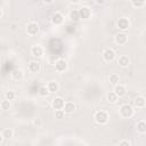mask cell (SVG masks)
<instances>
[{
  "label": "cell",
  "mask_w": 146,
  "mask_h": 146,
  "mask_svg": "<svg viewBox=\"0 0 146 146\" xmlns=\"http://www.w3.org/2000/svg\"><path fill=\"white\" fill-rule=\"evenodd\" d=\"M106 99H107L108 103L114 104V103H116L117 97H116V95H115L113 91H110V92H107V95H106Z\"/></svg>",
  "instance_id": "7402d4cb"
},
{
  "label": "cell",
  "mask_w": 146,
  "mask_h": 146,
  "mask_svg": "<svg viewBox=\"0 0 146 146\" xmlns=\"http://www.w3.org/2000/svg\"><path fill=\"white\" fill-rule=\"evenodd\" d=\"M1 133H2L3 138H6V139H10V138L14 136V131H13V129H10V128L5 129V130H3Z\"/></svg>",
  "instance_id": "603a6c76"
},
{
  "label": "cell",
  "mask_w": 146,
  "mask_h": 146,
  "mask_svg": "<svg viewBox=\"0 0 146 146\" xmlns=\"http://www.w3.org/2000/svg\"><path fill=\"white\" fill-rule=\"evenodd\" d=\"M145 104H146V100H145V98L141 97V96L135 98V100H133V105H135L137 108H144V107H145Z\"/></svg>",
  "instance_id": "e0dca14e"
},
{
  "label": "cell",
  "mask_w": 146,
  "mask_h": 146,
  "mask_svg": "<svg viewBox=\"0 0 146 146\" xmlns=\"http://www.w3.org/2000/svg\"><path fill=\"white\" fill-rule=\"evenodd\" d=\"M10 102L9 100H7V99H5V100H2L1 103H0V107L2 108V110H5V111H7V110H9L10 108Z\"/></svg>",
  "instance_id": "4316f807"
},
{
  "label": "cell",
  "mask_w": 146,
  "mask_h": 146,
  "mask_svg": "<svg viewBox=\"0 0 146 146\" xmlns=\"http://www.w3.org/2000/svg\"><path fill=\"white\" fill-rule=\"evenodd\" d=\"M113 92L116 95V97L119 98V97H123L124 95H125V92H127V89H125V87L123 86V84H116V86H114V90H113Z\"/></svg>",
  "instance_id": "30bf717a"
},
{
  "label": "cell",
  "mask_w": 146,
  "mask_h": 146,
  "mask_svg": "<svg viewBox=\"0 0 146 146\" xmlns=\"http://www.w3.org/2000/svg\"><path fill=\"white\" fill-rule=\"evenodd\" d=\"M94 119H95V121H96L98 124H105V123L108 122V119H110V117H108V113H107L106 111L100 110V111H97V112L95 113Z\"/></svg>",
  "instance_id": "6da1fadb"
},
{
  "label": "cell",
  "mask_w": 146,
  "mask_h": 146,
  "mask_svg": "<svg viewBox=\"0 0 146 146\" xmlns=\"http://www.w3.org/2000/svg\"><path fill=\"white\" fill-rule=\"evenodd\" d=\"M64 115H65V113H64L63 110H57V111H55V117H56V119H64Z\"/></svg>",
  "instance_id": "83f0119b"
},
{
  "label": "cell",
  "mask_w": 146,
  "mask_h": 146,
  "mask_svg": "<svg viewBox=\"0 0 146 146\" xmlns=\"http://www.w3.org/2000/svg\"><path fill=\"white\" fill-rule=\"evenodd\" d=\"M133 113H135V110H133V107H132L131 105H129V104H124V105H122V106L120 107V114H121V116L124 117V119L131 117V116L133 115Z\"/></svg>",
  "instance_id": "7a4b0ae2"
},
{
  "label": "cell",
  "mask_w": 146,
  "mask_h": 146,
  "mask_svg": "<svg viewBox=\"0 0 146 146\" xmlns=\"http://www.w3.org/2000/svg\"><path fill=\"white\" fill-rule=\"evenodd\" d=\"M63 111H64V113H73L74 111H75V104L74 103H72V102H66L65 104H64V107H63Z\"/></svg>",
  "instance_id": "2e32d148"
},
{
  "label": "cell",
  "mask_w": 146,
  "mask_h": 146,
  "mask_svg": "<svg viewBox=\"0 0 146 146\" xmlns=\"http://www.w3.org/2000/svg\"><path fill=\"white\" fill-rule=\"evenodd\" d=\"M131 6L135 7V8H140V7H144L145 6V1L144 0H140V1H136V0H132L131 1Z\"/></svg>",
  "instance_id": "484cf974"
},
{
  "label": "cell",
  "mask_w": 146,
  "mask_h": 146,
  "mask_svg": "<svg viewBox=\"0 0 146 146\" xmlns=\"http://www.w3.org/2000/svg\"><path fill=\"white\" fill-rule=\"evenodd\" d=\"M15 29H16V26H15V24H13L11 25V30H15Z\"/></svg>",
  "instance_id": "d6a6232c"
},
{
  "label": "cell",
  "mask_w": 146,
  "mask_h": 146,
  "mask_svg": "<svg viewBox=\"0 0 146 146\" xmlns=\"http://www.w3.org/2000/svg\"><path fill=\"white\" fill-rule=\"evenodd\" d=\"M117 64H119L121 67H127V66L130 64V59H129L128 56L121 55V56H119V58H117Z\"/></svg>",
  "instance_id": "9a60e30c"
},
{
  "label": "cell",
  "mask_w": 146,
  "mask_h": 146,
  "mask_svg": "<svg viewBox=\"0 0 146 146\" xmlns=\"http://www.w3.org/2000/svg\"><path fill=\"white\" fill-rule=\"evenodd\" d=\"M39 31H40V27H39V25H38L36 23H34V22L29 23L27 26H26V33H27L29 35H36V34L39 33Z\"/></svg>",
  "instance_id": "3957f363"
},
{
  "label": "cell",
  "mask_w": 146,
  "mask_h": 146,
  "mask_svg": "<svg viewBox=\"0 0 146 146\" xmlns=\"http://www.w3.org/2000/svg\"><path fill=\"white\" fill-rule=\"evenodd\" d=\"M2 14H3V13H2V9H1V7H0V18L2 17Z\"/></svg>",
  "instance_id": "1f68e13d"
},
{
  "label": "cell",
  "mask_w": 146,
  "mask_h": 146,
  "mask_svg": "<svg viewBox=\"0 0 146 146\" xmlns=\"http://www.w3.org/2000/svg\"><path fill=\"white\" fill-rule=\"evenodd\" d=\"M31 54H32L33 57L40 58V57H42V55H43V48H42L41 46H39V44H35V46H33V47L31 48Z\"/></svg>",
  "instance_id": "9c48e42d"
},
{
  "label": "cell",
  "mask_w": 146,
  "mask_h": 146,
  "mask_svg": "<svg viewBox=\"0 0 146 146\" xmlns=\"http://www.w3.org/2000/svg\"><path fill=\"white\" fill-rule=\"evenodd\" d=\"M64 104H65V102H64V99L60 98V97H56V98H54L52 102H51V105H52V107H54L56 111H57V110H63Z\"/></svg>",
  "instance_id": "8fae6325"
},
{
  "label": "cell",
  "mask_w": 146,
  "mask_h": 146,
  "mask_svg": "<svg viewBox=\"0 0 146 146\" xmlns=\"http://www.w3.org/2000/svg\"><path fill=\"white\" fill-rule=\"evenodd\" d=\"M78 13H79V17L82 19H88L91 16V10L87 6H83L80 9H78Z\"/></svg>",
  "instance_id": "8992f818"
},
{
  "label": "cell",
  "mask_w": 146,
  "mask_h": 146,
  "mask_svg": "<svg viewBox=\"0 0 146 146\" xmlns=\"http://www.w3.org/2000/svg\"><path fill=\"white\" fill-rule=\"evenodd\" d=\"M49 94H50V92H49L47 86H41V87L39 88V95H40V96H42V97H47Z\"/></svg>",
  "instance_id": "cb8c5ba5"
},
{
  "label": "cell",
  "mask_w": 146,
  "mask_h": 146,
  "mask_svg": "<svg viewBox=\"0 0 146 146\" xmlns=\"http://www.w3.org/2000/svg\"><path fill=\"white\" fill-rule=\"evenodd\" d=\"M137 131L140 133L146 132V122L144 120H140L139 122H137Z\"/></svg>",
  "instance_id": "ffe728a7"
},
{
  "label": "cell",
  "mask_w": 146,
  "mask_h": 146,
  "mask_svg": "<svg viewBox=\"0 0 146 146\" xmlns=\"http://www.w3.org/2000/svg\"><path fill=\"white\" fill-rule=\"evenodd\" d=\"M128 41V36L125 33H117L115 35V43L119 44V46H122V44H125Z\"/></svg>",
  "instance_id": "7c38bea8"
},
{
  "label": "cell",
  "mask_w": 146,
  "mask_h": 146,
  "mask_svg": "<svg viewBox=\"0 0 146 146\" xmlns=\"http://www.w3.org/2000/svg\"><path fill=\"white\" fill-rule=\"evenodd\" d=\"M116 25H117V29H120L121 31H125L130 27V21L125 17H121V18L117 19Z\"/></svg>",
  "instance_id": "277c9868"
},
{
  "label": "cell",
  "mask_w": 146,
  "mask_h": 146,
  "mask_svg": "<svg viewBox=\"0 0 146 146\" xmlns=\"http://www.w3.org/2000/svg\"><path fill=\"white\" fill-rule=\"evenodd\" d=\"M115 56H116L115 51H114L113 49H111V48H106V49L103 51V58H104L106 62H113V60L115 59Z\"/></svg>",
  "instance_id": "5b68a950"
},
{
  "label": "cell",
  "mask_w": 146,
  "mask_h": 146,
  "mask_svg": "<svg viewBox=\"0 0 146 146\" xmlns=\"http://www.w3.org/2000/svg\"><path fill=\"white\" fill-rule=\"evenodd\" d=\"M119 146H130V143L128 140H121L119 143Z\"/></svg>",
  "instance_id": "f1b7e54d"
},
{
  "label": "cell",
  "mask_w": 146,
  "mask_h": 146,
  "mask_svg": "<svg viewBox=\"0 0 146 146\" xmlns=\"http://www.w3.org/2000/svg\"><path fill=\"white\" fill-rule=\"evenodd\" d=\"M5 97H6V99H7V100L11 102V100H14V99L16 98V94H15V91L9 90V91H7V92L5 94Z\"/></svg>",
  "instance_id": "d4e9b609"
},
{
  "label": "cell",
  "mask_w": 146,
  "mask_h": 146,
  "mask_svg": "<svg viewBox=\"0 0 146 146\" xmlns=\"http://www.w3.org/2000/svg\"><path fill=\"white\" fill-rule=\"evenodd\" d=\"M55 68H56L57 72H64V71H66L67 70V63H66V60L63 59V58L57 59L56 63H55Z\"/></svg>",
  "instance_id": "52a82bcc"
},
{
  "label": "cell",
  "mask_w": 146,
  "mask_h": 146,
  "mask_svg": "<svg viewBox=\"0 0 146 146\" xmlns=\"http://www.w3.org/2000/svg\"><path fill=\"white\" fill-rule=\"evenodd\" d=\"M29 70H30V72H32V73H39L40 70H41V65H40V63L36 62V60H32V62H30V64H29Z\"/></svg>",
  "instance_id": "5bb4252c"
},
{
  "label": "cell",
  "mask_w": 146,
  "mask_h": 146,
  "mask_svg": "<svg viewBox=\"0 0 146 146\" xmlns=\"http://www.w3.org/2000/svg\"><path fill=\"white\" fill-rule=\"evenodd\" d=\"M64 22V16L60 13H55L51 17V23L54 25H62Z\"/></svg>",
  "instance_id": "4fadbf2b"
},
{
  "label": "cell",
  "mask_w": 146,
  "mask_h": 146,
  "mask_svg": "<svg viewBox=\"0 0 146 146\" xmlns=\"http://www.w3.org/2000/svg\"><path fill=\"white\" fill-rule=\"evenodd\" d=\"M10 76H11V80H14V81H16V82H21V81L23 80V78H24V73H23L22 70L16 68V70H14V71L11 72Z\"/></svg>",
  "instance_id": "ba28073f"
},
{
  "label": "cell",
  "mask_w": 146,
  "mask_h": 146,
  "mask_svg": "<svg viewBox=\"0 0 146 146\" xmlns=\"http://www.w3.org/2000/svg\"><path fill=\"white\" fill-rule=\"evenodd\" d=\"M47 88H48L49 92H56V91H58L59 86H58V83H57L56 81H50V82L47 84Z\"/></svg>",
  "instance_id": "ac0fdd59"
},
{
  "label": "cell",
  "mask_w": 146,
  "mask_h": 146,
  "mask_svg": "<svg viewBox=\"0 0 146 146\" xmlns=\"http://www.w3.org/2000/svg\"><path fill=\"white\" fill-rule=\"evenodd\" d=\"M68 17H70V19H71V21H73V22L79 21V19H80V17H79L78 9H72V10L70 11V14H68Z\"/></svg>",
  "instance_id": "44dd1931"
},
{
  "label": "cell",
  "mask_w": 146,
  "mask_h": 146,
  "mask_svg": "<svg viewBox=\"0 0 146 146\" xmlns=\"http://www.w3.org/2000/svg\"><path fill=\"white\" fill-rule=\"evenodd\" d=\"M96 3H97V5H103V3H105V1H103V0H97Z\"/></svg>",
  "instance_id": "f546056e"
},
{
  "label": "cell",
  "mask_w": 146,
  "mask_h": 146,
  "mask_svg": "<svg viewBox=\"0 0 146 146\" xmlns=\"http://www.w3.org/2000/svg\"><path fill=\"white\" fill-rule=\"evenodd\" d=\"M3 139H5V138H3V136H2V133L0 132V144L2 143V140H3Z\"/></svg>",
  "instance_id": "4dcf8cb0"
},
{
  "label": "cell",
  "mask_w": 146,
  "mask_h": 146,
  "mask_svg": "<svg viewBox=\"0 0 146 146\" xmlns=\"http://www.w3.org/2000/svg\"><path fill=\"white\" fill-rule=\"evenodd\" d=\"M108 81H110L111 84L116 86V84H119V82H120V78H119L117 74L112 73V74H110V76H108Z\"/></svg>",
  "instance_id": "d6986e66"
}]
</instances>
